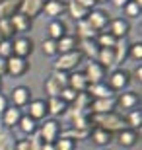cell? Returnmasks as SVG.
<instances>
[{"mask_svg":"<svg viewBox=\"0 0 142 150\" xmlns=\"http://www.w3.org/2000/svg\"><path fill=\"white\" fill-rule=\"evenodd\" d=\"M129 29H131V25H129V22L123 20V18H115V20L109 22V25H107V31H109L115 39H125L126 33H129Z\"/></svg>","mask_w":142,"mask_h":150,"instance_id":"ba28073f","label":"cell"},{"mask_svg":"<svg viewBox=\"0 0 142 150\" xmlns=\"http://www.w3.org/2000/svg\"><path fill=\"white\" fill-rule=\"evenodd\" d=\"M29 105V113L28 115L31 117V119H43L45 115H47V103H45L43 100H33V101H29L28 103Z\"/></svg>","mask_w":142,"mask_h":150,"instance_id":"ffe728a7","label":"cell"},{"mask_svg":"<svg viewBox=\"0 0 142 150\" xmlns=\"http://www.w3.org/2000/svg\"><path fill=\"white\" fill-rule=\"evenodd\" d=\"M41 150H55V144H49V142H43V148Z\"/></svg>","mask_w":142,"mask_h":150,"instance_id":"816d5d0a","label":"cell"},{"mask_svg":"<svg viewBox=\"0 0 142 150\" xmlns=\"http://www.w3.org/2000/svg\"><path fill=\"white\" fill-rule=\"evenodd\" d=\"M22 0H2L0 2V20H8L20 12Z\"/></svg>","mask_w":142,"mask_h":150,"instance_id":"4fadbf2b","label":"cell"},{"mask_svg":"<svg viewBox=\"0 0 142 150\" xmlns=\"http://www.w3.org/2000/svg\"><path fill=\"white\" fill-rule=\"evenodd\" d=\"M86 94L90 96V98H93V100H103V98H113L115 92L107 86V84L99 82V84H90L86 90Z\"/></svg>","mask_w":142,"mask_h":150,"instance_id":"9c48e42d","label":"cell"},{"mask_svg":"<svg viewBox=\"0 0 142 150\" xmlns=\"http://www.w3.org/2000/svg\"><path fill=\"white\" fill-rule=\"evenodd\" d=\"M29 68L28 61L22 59V57H16L12 55L6 59V74H12V76H22L25 70Z\"/></svg>","mask_w":142,"mask_h":150,"instance_id":"5b68a950","label":"cell"},{"mask_svg":"<svg viewBox=\"0 0 142 150\" xmlns=\"http://www.w3.org/2000/svg\"><path fill=\"white\" fill-rule=\"evenodd\" d=\"M53 144H55V150H74V140L68 139V137H62V134H60Z\"/></svg>","mask_w":142,"mask_h":150,"instance_id":"d590c367","label":"cell"},{"mask_svg":"<svg viewBox=\"0 0 142 150\" xmlns=\"http://www.w3.org/2000/svg\"><path fill=\"white\" fill-rule=\"evenodd\" d=\"M84 76H86V80H88V86H90V84H99V82H103L105 70L99 67L95 61H92V62H88V64H86Z\"/></svg>","mask_w":142,"mask_h":150,"instance_id":"52a82bcc","label":"cell"},{"mask_svg":"<svg viewBox=\"0 0 142 150\" xmlns=\"http://www.w3.org/2000/svg\"><path fill=\"white\" fill-rule=\"evenodd\" d=\"M76 37L74 35H64V37H60L59 41H57V53H60V55H64V53H70V51H76Z\"/></svg>","mask_w":142,"mask_h":150,"instance_id":"44dd1931","label":"cell"},{"mask_svg":"<svg viewBox=\"0 0 142 150\" xmlns=\"http://www.w3.org/2000/svg\"><path fill=\"white\" fill-rule=\"evenodd\" d=\"M16 150H29L28 139H23V140H16Z\"/></svg>","mask_w":142,"mask_h":150,"instance_id":"bcb514c9","label":"cell"},{"mask_svg":"<svg viewBox=\"0 0 142 150\" xmlns=\"http://www.w3.org/2000/svg\"><path fill=\"white\" fill-rule=\"evenodd\" d=\"M18 127L22 129V133L33 134L35 131H37V123H35V119H31L29 115H22V119H20V123H18Z\"/></svg>","mask_w":142,"mask_h":150,"instance_id":"1f68e13d","label":"cell"},{"mask_svg":"<svg viewBox=\"0 0 142 150\" xmlns=\"http://www.w3.org/2000/svg\"><path fill=\"white\" fill-rule=\"evenodd\" d=\"M129 125H131L132 131L142 125V109L140 107L138 109H131V113H129Z\"/></svg>","mask_w":142,"mask_h":150,"instance_id":"e575fe53","label":"cell"},{"mask_svg":"<svg viewBox=\"0 0 142 150\" xmlns=\"http://www.w3.org/2000/svg\"><path fill=\"white\" fill-rule=\"evenodd\" d=\"M78 35L82 39H93L97 33L92 29V25H90L86 20H82V22H78Z\"/></svg>","mask_w":142,"mask_h":150,"instance_id":"d6a6232c","label":"cell"},{"mask_svg":"<svg viewBox=\"0 0 142 150\" xmlns=\"http://www.w3.org/2000/svg\"><path fill=\"white\" fill-rule=\"evenodd\" d=\"M68 12H70V16L74 18L76 22L86 20L88 14H90V10H86V8H84V6H80V4H76L74 0H70V2H68Z\"/></svg>","mask_w":142,"mask_h":150,"instance_id":"f1b7e54d","label":"cell"},{"mask_svg":"<svg viewBox=\"0 0 142 150\" xmlns=\"http://www.w3.org/2000/svg\"><path fill=\"white\" fill-rule=\"evenodd\" d=\"M113 53H115V67L121 64V62L126 59L129 55V41L126 39H117V43L113 47Z\"/></svg>","mask_w":142,"mask_h":150,"instance_id":"7402d4cb","label":"cell"},{"mask_svg":"<svg viewBox=\"0 0 142 150\" xmlns=\"http://www.w3.org/2000/svg\"><path fill=\"white\" fill-rule=\"evenodd\" d=\"M12 100H14L16 107L28 105L29 101H31V90L25 88V86H18V88L12 90Z\"/></svg>","mask_w":142,"mask_h":150,"instance_id":"5bb4252c","label":"cell"},{"mask_svg":"<svg viewBox=\"0 0 142 150\" xmlns=\"http://www.w3.org/2000/svg\"><path fill=\"white\" fill-rule=\"evenodd\" d=\"M86 22L92 25V29L95 33H103V31H107V25H109V16L103 10H92L88 14Z\"/></svg>","mask_w":142,"mask_h":150,"instance_id":"3957f363","label":"cell"},{"mask_svg":"<svg viewBox=\"0 0 142 150\" xmlns=\"http://www.w3.org/2000/svg\"><path fill=\"white\" fill-rule=\"evenodd\" d=\"M76 92H74V90H72V88H68V86H66V88H62V90H60V94H59V98H60V100H62V101H64V103H66V105H68V103H70V101H74V100H76Z\"/></svg>","mask_w":142,"mask_h":150,"instance_id":"8d00e7d4","label":"cell"},{"mask_svg":"<svg viewBox=\"0 0 142 150\" xmlns=\"http://www.w3.org/2000/svg\"><path fill=\"white\" fill-rule=\"evenodd\" d=\"M51 78H55L57 82H59L60 88H66V86H68V74H66V72H60V70H53Z\"/></svg>","mask_w":142,"mask_h":150,"instance_id":"60d3db41","label":"cell"},{"mask_svg":"<svg viewBox=\"0 0 142 150\" xmlns=\"http://www.w3.org/2000/svg\"><path fill=\"white\" fill-rule=\"evenodd\" d=\"M66 35V25L60 20H53V22L49 23V39H55V41H59L60 37H64Z\"/></svg>","mask_w":142,"mask_h":150,"instance_id":"484cf974","label":"cell"},{"mask_svg":"<svg viewBox=\"0 0 142 150\" xmlns=\"http://www.w3.org/2000/svg\"><path fill=\"white\" fill-rule=\"evenodd\" d=\"M0 88H2V80H0Z\"/></svg>","mask_w":142,"mask_h":150,"instance_id":"11a10c76","label":"cell"},{"mask_svg":"<svg viewBox=\"0 0 142 150\" xmlns=\"http://www.w3.org/2000/svg\"><path fill=\"white\" fill-rule=\"evenodd\" d=\"M76 4H80V6H84L86 10H92L93 6H95V0H74Z\"/></svg>","mask_w":142,"mask_h":150,"instance_id":"f6af8a7d","label":"cell"},{"mask_svg":"<svg viewBox=\"0 0 142 150\" xmlns=\"http://www.w3.org/2000/svg\"><path fill=\"white\" fill-rule=\"evenodd\" d=\"M95 2H109V0H95Z\"/></svg>","mask_w":142,"mask_h":150,"instance_id":"f5cc1de1","label":"cell"},{"mask_svg":"<svg viewBox=\"0 0 142 150\" xmlns=\"http://www.w3.org/2000/svg\"><path fill=\"white\" fill-rule=\"evenodd\" d=\"M28 144H29V150H41L43 148V139L39 137V133H33L31 139H28Z\"/></svg>","mask_w":142,"mask_h":150,"instance_id":"ab89813d","label":"cell"},{"mask_svg":"<svg viewBox=\"0 0 142 150\" xmlns=\"http://www.w3.org/2000/svg\"><path fill=\"white\" fill-rule=\"evenodd\" d=\"M82 53L80 51H70V53H64V55H60L59 59L55 61V70H60V72H66V70H72V68H76L82 61Z\"/></svg>","mask_w":142,"mask_h":150,"instance_id":"7a4b0ae2","label":"cell"},{"mask_svg":"<svg viewBox=\"0 0 142 150\" xmlns=\"http://www.w3.org/2000/svg\"><path fill=\"white\" fill-rule=\"evenodd\" d=\"M129 80H131V78H129V72H125V70H115L109 76V84H107V86H109L113 92L115 90H123V88H126Z\"/></svg>","mask_w":142,"mask_h":150,"instance_id":"2e32d148","label":"cell"},{"mask_svg":"<svg viewBox=\"0 0 142 150\" xmlns=\"http://www.w3.org/2000/svg\"><path fill=\"white\" fill-rule=\"evenodd\" d=\"M39 137L43 139V142L53 144V142L60 137V125H59V121H55V119L45 121L43 125H41V129H39Z\"/></svg>","mask_w":142,"mask_h":150,"instance_id":"277c9868","label":"cell"},{"mask_svg":"<svg viewBox=\"0 0 142 150\" xmlns=\"http://www.w3.org/2000/svg\"><path fill=\"white\" fill-rule=\"evenodd\" d=\"M47 111L51 115H62L66 111V103L60 98H49V101H47Z\"/></svg>","mask_w":142,"mask_h":150,"instance_id":"f546056e","label":"cell"},{"mask_svg":"<svg viewBox=\"0 0 142 150\" xmlns=\"http://www.w3.org/2000/svg\"><path fill=\"white\" fill-rule=\"evenodd\" d=\"M95 62H97L103 70L105 68H113L115 67V53H113V49H99Z\"/></svg>","mask_w":142,"mask_h":150,"instance_id":"d6986e66","label":"cell"},{"mask_svg":"<svg viewBox=\"0 0 142 150\" xmlns=\"http://www.w3.org/2000/svg\"><path fill=\"white\" fill-rule=\"evenodd\" d=\"M47 4V0H22V6H20V12L25 14V16L31 20L43 10V6Z\"/></svg>","mask_w":142,"mask_h":150,"instance_id":"30bf717a","label":"cell"},{"mask_svg":"<svg viewBox=\"0 0 142 150\" xmlns=\"http://www.w3.org/2000/svg\"><path fill=\"white\" fill-rule=\"evenodd\" d=\"M111 2H113L117 8H123V6H125L126 2H131V0H111Z\"/></svg>","mask_w":142,"mask_h":150,"instance_id":"681fc988","label":"cell"},{"mask_svg":"<svg viewBox=\"0 0 142 150\" xmlns=\"http://www.w3.org/2000/svg\"><path fill=\"white\" fill-rule=\"evenodd\" d=\"M0 35L2 39H10L14 35V29L10 25V20H0Z\"/></svg>","mask_w":142,"mask_h":150,"instance_id":"74e56055","label":"cell"},{"mask_svg":"<svg viewBox=\"0 0 142 150\" xmlns=\"http://www.w3.org/2000/svg\"><path fill=\"white\" fill-rule=\"evenodd\" d=\"M43 53L45 55H57V41L55 39H45L43 41Z\"/></svg>","mask_w":142,"mask_h":150,"instance_id":"b9f144b4","label":"cell"},{"mask_svg":"<svg viewBox=\"0 0 142 150\" xmlns=\"http://www.w3.org/2000/svg\"><path fill=\"white\" fill-rule=\"evenodd\" d=\"M64 8H66V4L62 2V0H47V4L43 6L45 14L51 16V18H59L60 14L64 12Z\"/></svg>","mask_w":142,"mask_h":150,"instance_id":"603a6c76","label":"cell"},{"mask_svg":"<svg viewBox=\"0 0 142 150\" xmlns=\"http://www.w3.org/2000/svg\"><path fill=\"white\" fill-rule=\"evenodd\" d=\"M136 131H132V129H123V131H119V144L121 146H134L136 144Z\"/></svg>","mask_w":142,"mask_h":150,"instance_id":"d4e9b609","label":"cell"},{"mask_svg":"<svg viewBox=\"0 0 142 150\" xmlns=\"http://www.w3.org/2000/svg\"><path fill=\"white\" fill-rule=\"evenodd\" d=\"M90 134H92V140L99 146H105V144L111 142V133H107V131H103V129H99V127L90 131Z\"/></svg>","mask_w":142,"mask_h":150,"instance_id":"83f0119b","label":"cell"},{"mask_svg":"<svg viewBox=\"0 0 142 150\" xmlns=\"http://www.w3.org/2000/svg\"><path fill=\"white\" fill-rule=\"evenodd\" d=\"M22 119V111L20 107H6V111L2 113V127L12 129L14 125H18Z\"/></svg>","mask_w":142,"mask_h":150,"instance_id":"9a60e30c","label":"cell"},{"mask_svg":"<svg viewBox=\"0 0 142 150\" xmlns=\"http://www.w3.org/2000/svg\"><path fill=\"white\" fill-rule=\"evenodd\" d=\"M0 150H16V140L12 137L10 129L0 125Z\"/></svg>","mask_w":142,"mask_h":150,"instance_id":"cb8c5ba5","label":"cell"},{"mask_svg":"<svg viewBox=\"0 0 142 150\" xmlns=\"http://www.w3.org/2000/svg\"><path fill=\"white\" fill-rule=\"evenodd\" d=\"M10 20V25L14 31H20V33H23V31H29L31 29V20H29L25 14H22V12H18V14H14L12 18H8Z\"/></svg>","mask_w":142,"mask_h":150,"instance_id":"7c38bea8","label":"cell"},{"mask_svg":"<svg viewBox=\"0 0 142 150\" xmlns=\"http://www.w3.org/2000/svg\"><path fill=\"white\" fill-rule=\"evenodd\" d=\"M88 119H90V123H93L95 127L103 129V131H107V133L123 131V129H125V121H123V117L117 115L115 111H109V113H90Z\"/></svg>","mask_w":142,"mask_h":150,"instance_id":"6da1fadb","label":"cell"},{"mask_svg":"<svg viewBox=\"0 0 142 150\" xmlns=\"http://www.w3.org/2000/svg\"><path fill=\"white\" fill-rule=\"evenodd\" d=\"M115 43H117V39H115L109 31H103V33L95 35V45H97L99 49H113Z\"/></svg>","mask_w":142,"mask_h":150,"instance_id":"4316f807","label":"cell"},{"mask_svg":"<svg viewBox=\"0 0 142 150\" xmlns=\"http://www.w3.org/2000/svg\"><path fill=\"white\" fill-rule=\"evenodd\" d=\"M134 76H136V80H138V82L142 80V67H140V64H138V68L134 70Z\"/></svg>","mask_w":142,"mask_h":150,"instance_id":"f907efd6","label":"cell"},{"mask_svg":"<svg viewBox=\"0 0 142 150\" xmlns=\"http://www.w3.org/2000/svg\"><path fill=\"white\" fill-rule=\"evenodd\" d=\"M33 51V41L29 37H18L12 41V55L25 59L28 55H31Z\"/></svg>","mask_w":142,"mask_h":150,"instance_id":"8992f818","label":"cell"},{"mask_svg":"<svg viewBox=\"0 0 142 150\" xmlns=\"http://www.w3.org/2000/svg\"><path fill=\"white\" fill-rule=\"evenodd\" d=\"M125 14L126 16H131V18H136V16H140V6H136L134 2H126L125 4Z\"/></svg>","mask_w":142,"mask_h":150,"instance_id":"7bdbcfd3","label":"cell"},{"mask_svg":"<svg viewBox=\"0 0 142 150\" xmlns=\"http://www.w3.org/2000/svg\"><path fill=\"white\" fill-rule=\"evenodd\" d=\"M6 107H8V98L4 94H0V113H4Z\"/></svg>","mask_w":142,"mask_h":150,"instance_id":"7dc6e473","label":"cell"},{"mask_svg":"<svg viewBox=\"0 0 142 150\" xmlns=\"http://www.w3.org/2000/svg\"><path fill=\"white\" fill-rule=\"evenodd\" d=\"M60 86H59V82H57L55 78H51L49 76V80L45 82V92L49 94V98H59V94H60Z\"/></svg>","mask_w":142,"mask_h":150,"instance_id":"836d02e7","label":"cell"},{"mask_svg":"<svg viewBox=\"0 0 142 150\" xmlns=\"http://www.w3.org/2000/svg\"><path fill=\"white\" fill-rule=\"evenodd\" d=\"M0 57H2V59L12 57V41L10 39H4V41L0 43Z\"/></svg>","mask_w":142,"mask_h":150,"instance_id":"ee69618b","label":"cell"},{"mask_svg":"<svg viewBox=\"0 0 142 150\" xmlns=\"http://www.w3.org/2000/svg\"><path fill=\"white\" fill-rule=\"evenodd\" d=\"M2 41H4V39H2V35H0V43H2Z\"/></svg>","mask_w":142,"mask_h":150,"instance_id":"db71d44e","label":"cell"},{"mask_svg":"<svg viewBox=\"0 0 142 150\" xmlns=\"http://www.w3.org/2000/svg\"><path fill=\"white\" fill-rule=\"evenodd\" d=\"M6 74V59L0 57V76H4Z\"/></svg>","mask_w":142,"mask_h":150,"instance_id":"c3c4849f","label":"cell"},{"mask_svg":"<svg viewBox=\"0 0 142 150\" xmlns=\"http://www.w3.org/2000/svg\"><path fill=\"white\" fill-rule=\"evenodd\" d=\"M115 109V100L113 98H103V100H93L88 105L90 113H109Z\"/></svg>","mask_w":142,"mask_h":150,"instance_id":"8fae6325","label":"cell"},{"mask_svg":"<svg viewBox=\"0 0 142 150\" xmlns=\"http://www.w3.org/2000/svg\"><path fill=\"white\" fill-rule=\"evenodd\" d=\"M129 55L134 59V61H142V43H132L129 45Z\"/></svg>","mask_w":142,"mask_h":150,"instance_id":"f35d334b","label":"cell"},{"mask_svg":"<svg viewBox=\"0 0 142 150\" xmlns=\"http://www.w3.org/2000/svg\"><path fill=\"white\" fill-rule=\"evenodd\" d=\"M82 55H88L90 59H97V53H99V47L95 45L93 39H82Z\"/></svg>","mask_w":142,"mask_h":150,"instance_id":"4dcf8cb0","label":"cell"},{"mask_svg":"<svg viewBox=\"0 0 142 150\" xmlns=\"http://www.w3.org/2000/svg\"><path fill=\"white\" fill-rule=\"evenodd\" d=\"M68 88H72L76 94H82L88 90V80L84 76V72H74L68 76Z\"/></svg>","mask_w":142,"mask_h":150,"instance_id":"e0dca14e","label":"cell"},{"mask_svg":"<svg viewBox=\"0 0 142 150\" xmlns=\"http://www.w3.org/2000/svg\"><path fill=\"white\" fill-rule=\"evenodd\" d=\"M136 103H138V94H134V92H123L115 101V105L123 107V109H134Z\"/></svg>","mask_w":142,"mask_h":150,"instance_id":"ac0fdd59","label":"cell"}]
</instances>
